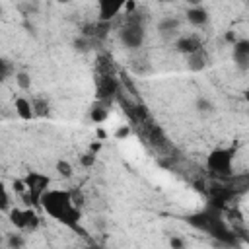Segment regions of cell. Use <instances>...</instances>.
I'll return each instance as SVG.
<instances>
[{
	"mask_svg": "<svg viewBox=\"0 0 249 249\" xmlns=\"http://www.w3.org/2000/svg\"><path fill=\"white\" fill-rule=\"evenodd\" d=\"M39 208H43V212L51 220L60 224L62 228H66V230H70L78 235H88V230L82 224V210H80L72 191L51 187L43 195Z\"/></svg>",
	"mask_w": 249,
	"mask_h": 249,
	"instance_id": "obj_1",
	"label": "cell"
},
{
	"mask_svg": "<svg viewBox=\"0 0 249 249\" xmlns=\"http://www.w3.org/2000/svg\"><path fill=\"white\" fill-rule=\"evenodd\" d=\"M233 161H235V150L218 146L208 152L206 169L218 179H230V177H233Z\"/></svg>",
	"mask_w": 249,
	"mask_h": 249,
	"instance_id": "obj_2",
	"label": "cell"
},
{
	"mask_svg": "<svg viewBox=\"0 0 249 249\" xmlns=\"http://www.w3.org/2000/svg\"><path fill=\"white\" fill-rule=\"evenodd\" d=\"M21 179L25 183V195H23L25 204L29 208H39L43 195L51 189V177L43 171H27Z\"/></svg>",
	"mask_w": 249,
	"mask_h": 249,
	"instance_id": "obj_3",
	"label": "cell"
},
{
	"mask_svg": "<svg viewBox=\"0 0 249 249\" xmlns=\"http://www.w3.org/2000/svg\"><path fill=\"white\" fill-rule=\"evenodd\" d=\"M121 41L128 49H138L142 45V41H144V27L138 21H128L121 29Z\"/></svg>",
	"mask_w": 249,
	"mask_h": 249,
	"instance_id": "obj_4",
	"label": "cell"
},
{
	"mask_svg": "<svg viewBox=\"0 0 249 249\" xmlns=\"http://www.w3.org/2000/svg\"><path fill=\"white\" fill-rule=\"evenodd\" d=\"M119 91V84L115 80L113 74H103L99 80H97V101H105V103H111V99L117 95Z\"/></svg>",
	"mask_w": 249,
	"mask_h": 249,
	"instance_id": "obj_5",
	"label": "cell"
},
{
	"mask_svg": "<svg viewBox=\"0 0 249 249\" xmlns=\"http://www.w3.org/2000/svg\"><path fill=\"white\" fill-rule=\"evenodd\" d=\"M200 49H202V39L196 33L179 35L175 39V51L181 53V54H185V56H189V54H193V53H196Z\"/></svg>",
	"mask_w": 249,
	"mask_h": 249,
	"instance_id": "obj_6",
	"label": "cell"
},
{
	"mask_svg": "<svg viewBox=\"0 0 249 249\" xmlns=\"http://www.w3.org/2000/svg\"><path fill=\"white\" fill-rule=\"evenodd\" d=\"M123 12V2H109V0H101L99 2V12H97V21L99 23H109L121 16Z\"/></svg>",
	"mask_w": 249,
	"mask_h": 249,
	"instance_id": "obj_7",
	"label": "cell"
},
{
	"mask_svg": "<svg viewBox=\"0 0 249 249\" xmlns=\"http://www.w3.org/2000/svg\"><path fill=\"white\" fill-rule=\"evenodd\" d=\"M187 21L193 25V27H204L208 21H210V14L204 6H191L187 10Z\"/></svg>",
	"mask_w": 249,
	"mask_h": 249,
	"instance_id": "obj_8",
	"label": "cell"
},
{
	"mask_svg": "<svg viewBox=\"0 0 249 249\" xmlns=\"http://www.w3.org/2000/svg\"><path fill=\"white\" fill-rule=\"evenodd\" d=\"M231 54H233V60L237 62L239 68H247V62H249V41L247 39H237V43L231 45Z\"/></svg>",
	"mask_w": 249,
	"mask_h": 249,
	"instance_id": "obj_9",
	"label": "cell"
},
{
	"mask_svg": "<svg viewBox=\"0 0 249 249\" xmlns=\"http://www.w3.org/2000/svg\"><path fill=\"white\" fill-rule=\"evenodd\" d=\"M14 109H16V115L21 119V121H31L35 119L33 115V107H31V99L23 97V95H18L14 99Z\"/></svg>",
	"mask_w": 249,
	"mask_h": 249,
	"instance_id": "obj_10",
	"label": "cell"
},
{
	"mask_svg": "<svg viewBox=\"0 0 249 249\" xmlns=\"http://www.w3.org/2000/svg\"><path fill=\"white\" fill-rule=\"evenodd\" d=\"M208 62H210V58H208V53L204 51V47H202L200 51H196V53H193V54L187 56V66H189L191 70H195V72L204 70V68L208 66Z\"/></svg>",
	"mask_w": 249,
	"mask_h": 249,
	"instance_id": "obj_11",
	"label": "cell"
},
{
	"mask_svg": "<svg viewBox=\"0 0 249 249\" xmlns=\"http://www.w3.org/2000/svg\"><path fill=\"white\" fill-rule=\"evenodd\" d=\"M109 107H111V103H105V101H95L93 105H91V109H89V119L93 121V123H105L107 119H109Z\"/></svg>",
	"mask_w": 249,
	"mask_h": 249,
	"instance_id": "obj_12",
	"label": "cell"
},
{
	"mask_svg": "<svg viewBox=\"0 0 249 249\" xmlns=\"http://www.w3.org/2000/svg\"><path fill=\"white\" fill-rule=\"evenodd\" d=\"M8 220L10 224L16 228V231H25V208H18V206H12L8 210Z\"/></svg>",
	"mask_w": 249,
	"mask_h": 249,
	"instance_id": "obj_13",
	"label": "cell"
},
{
	"mask_svg": "<svg viewBox=\"0 0 249 249\" xmlns=\"http://www.w3.org/2000/svg\"><path fill=\"white\" fill-rule=\"evenodd\" d=\"M31 107H33V115L35 117H45L49 113V101L45 97H33L31 99Z\"/></svg>",
	"mask_w": 249,
	"mask_h": 249,
	"instance_id": "obj_14",
	"label": "cell"
},
{
	"mask_svg": "<svg viewBox=\"0 0 249 249\" xmlns=\"http://www.w3.org/2000/svg\"><path fill=\"white\" fill-rule=\"evenodd\" d=\"M54 171L62 177V179H70L74 175V165L68 161V160H58L54 163Z\"/></svg>",
	"mask_w": 249,
	"mask_h": 249,
	"instance_id": "obj_15",
	"label": "cell"
},
{
	"mask_svg": "<svg viewBox=\"0 0 249 249\" xmlns=\"http://www.w3.org/2000/svg\"><path fill=\"white\" fill-rule=\"evenodd\" d=\"M6 245H8V249H23V245H25V237H23V233H21V231L8 233V237H6Z\"/></svg>",
	"mask_w": 249,
	"mask_h": 249,
	"instance_id": "obj_16",
	"label": "cell"
},
{
	"mask_svg": "<svg viewBox=\"0 0 249 249\" xmlns=\"http://www.w3.org/2000/svg\"><path fill=\"white\" fill-rule=\"evenodd\" d=\"M158 27L161 33H177L179 31V19L177 18H163Z\"/></svg>",
	"mask_w": 249,
	"mask_h": 249,
	"instance_id": "obj_17",
	"label": "cell"
},
{
	"mask_svg": "<svg viewBox=\"0 0 249 249\" xmlns=\"http://www.w3.org/2000/svg\"><path fill=\"white\" fill-rule=\"evenodd\" d=\"M12 208V202H10V191H8V185L0 179V212H8Z\"/></svg>",
	"mask_w": 249,
	"mask_h": 249,
	"instance_id": "obj_18",
	"label": "cell"
},
{
	"mask_svg": "<svg viewBox=\"0 0 249 249\" xmlns=\"http://www.w3.org/2000/svg\"><path fill=\"white\" fill-rule=\"evenodd\" d=\"M14 78H16V84H18L19 89H23V91L31 89V74H29V72L19 70V72L14 74Z\"/></svg>",
	"mask_w": 249,
	"mask_h": 249,
	"instance_id": "obj_19",
	"label": "cell"
},
{
	"mask_svg": "<svg viewBox=\"0 0 249 249\" xmlns=\"http://www.w3.org/2000/svg\"><path fill=\"white\" fill-rule=\"evenodd\" d=\"M12 74H14V66H12V62L0 56V84H2V82H6Z\"/></svg>",
	"mask_w": 249,
	"mask_h": 249,
	"instance_id": "obj_20",
	"label": "cell"
},
{
	"mask_svg": "<svg viewBox=\"0 0 249 249\" xmlns=\"http://www.w3.org/2000/svg\"><path fill=\"white\" fill-rule=\"evenodd\" d=\"M95 160H97V154H93L91 150H88V152H84V154L80 156V165H82V167H93Z\"/></svg>",
	"mask_w": 249,
	"mask_h": 249,
	"instance_id": "obj_21",
	"label": "cell"
},
{
	"mask_svg": "<svg viewBox=\"0 0 249 249\" xmlns=\"http://www.w3.org/2000/svg\"><path fill=\"white\" fill-rule=\"evenodd\" d=\"M113 136H115V140H124V138H128V136H130V126H128V124L117 126V130L113 132Z\"/></svg>",
	"mask_w": 249,
	"mask_h": 249,
	"instance_id": "obj_22",
	"label": "cell"
},
{
	"mask_svg": "<svg viewBox=\"0 0 249 249\" xmlns=\"http://www.w3.org/2000/svg\"><path fill=\"white\" fill-rule=\"evenodd\" d=\"M196 109H198L200 113H212L214 105H212V103H210L206 97H202V99L198 97V99H196Z\"/></svg>",
	"mask_w": 249,
	"mask_h": 249,
	"instance_id": "obj_23",
	"label": "cell"
},
{
	"mask_svg": "<svg viewBox=\"0 0 249 249\" xmlns=\"http://www.w3.org/2000/svg\"><path fill=\"white\" fill-rule=\"evenodd\" d=\"M12 191H14L16 195H19V196L25 195V183H23L21 177H16V179L12 181Z\"/></svg>",
	"mask_w": 249,
	"mask_h": 249,
	"instance_id": "obj_24",
	"label": "cell"
},
{
	"mask_svg": "<svg viewBox=\"0 0 249 249\" xmlns=\"http://www.w3.org/2000/svg\"><path fill=\"white\" fill-rule=\"evenodd\" d=\"M169 245H171V249H185V241L181 237H175V235L169 239Z\"/></svg>",
	"mask_w": 249,
	"mask_h": 249,
	"instance_id": "obj_25",
	"label": "cell"
},
{
	"mask_svg": "<svg viewBox=\"0 0 249 249\" xmlns=\"http://www.w3.org/2000/svg\"><path fill=\"white\" fill-rule=\"evenodd\" d=\"M224 39H226L230 45H233V43H237V39H239V37L235 35V31H233V29H228V31L224 33Z\"/></svg>",
	"mask_w": 249,
	"mask_h": 249,
	"instance_id": "obj_26",
	"label": "cell"
},
{
	"mask_svg": "<svg viewBox=\"0 0 249 249\" xmlns=\"http://www.w3.org/2000/svg\"><path fill=\"white\" fill-rule=\"evenodd\" d=\"M97 136H99V138H105L107 134H105V130H101V128H99V130H97Z\"/></svg>",
	"mask_w": 249,
	"mask_h": 249,
	"instance_id": "obj_27",
	"label": "cell"
},
{
	"mask_svg": "<svg viewBox=\"0 0 249 249\" xmlns=\"http://www.w3.org/2000/svg\"><path fill=\"white\" fill-rule=\"evenodd\" d=\"M2 12H4V10H2V6H0V16H2Z\"/></svg>",
	"mask_w": 249,
	"mask_h": 249,
	"instance_id": "obj_28",
	"label": "cell"
}]
</instances>
